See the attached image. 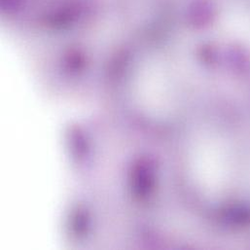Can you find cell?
I'll return each mask as SVG.
<instances>
[]
</instances>
